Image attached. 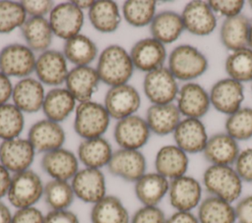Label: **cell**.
<instances>
[{"label": "cell", "mask_w": 252, "mask_h": 223, "mask_svg": "<svg viewBox=\"0 0 252 223\" xmlns=\"http://www.w3.org/2000/svg\"><path fill=\"white\" fill-rule=\"evenodd\" d=\"M188 167V154L175 144L163 145L156 154V172L169 181L186 175Z\"/></svg>", "instance_id": "cell-26"}, {"label": "cell", "mask_w": 252, "mask_h": 223, "mask_svg": "<svg viewBox=\"0 0 252 223\" xmlns=\"http://www.w3.org/2000/svg\"><path fill=\"white\" fill-rule=\"evenodd\" d=\"M184 30L181 15L170 10L157 13L150 25L152 37L164 45L176 41Z\"/></svg>", "instance_id": "cell-31"}, {"label": "cell", "mask_w": 252, "mask_h": 223, "mask_svg": "<svg viewBox=\"0 0 252 223\" xmlns=\"http://www.w3.org/2000/svg\"><path fill=\"white\" fill-rule=\"evenodd\" d=\"M180 15L185 30L197 36L211 34L218 25L217 16L207 1H190Z\"/></svg>", "instance_id": "cell-17"}, {"label": "cell", "mask_w": 252, "mask_h": 223, "mask_svg": "<svg viewBox=\"0 0 252 223\" xmlns=\"http://www.w3.org/2000/svg\"><path fill=\"white\" fill-rule=\"evenodd\" d=\"M203 185L194 177L184 175L169 181L168 200L175 211H192L202 201Z\"/></svg>", "instance_id": "cell-10"}, {"label": "cell", "mask_w": 252, "mask_h": 223, "mask_svg": "<svg viewBox=\"0 0 252 223\" xmlns=\"http://www.w3.org/2000/svg\"><path fill=\"white\" fill-rule=\"evenodd\" d=\"M27 19L28 16L21 2L0 1V33H10L21 28Z\"/></svg>", "instance_id": "cell-43"}, {"label": "cell", "mask_w": 252, "mask_h": 223, "mask_svg": "<svg viewBox=\"0 0 252 223\" xmlns=\"http://www.w3.org/2000/svg\"><path fill=\"white\" fill-rule=\"evenodd\" d=\"M143 90L152 104H168L176 100L179 86L167 67H161L145 75Z\"/></svg>", "instance_id": "cell-6"}, {"label": "cell", "mask_w": 252, "mask_h": 223, "mask_svg": "<svg viewBox=\"0 0 252 223\" xmlns=\"http://www.w3.org/2000/svg\"><path fill=\"white\" fill-rule=\"evenodd\" d=\"M110 119L103 104L93 100L81 102L75 109L74 130L83 139L99 138L107 131Z\"/></svg>", "instance_id": "cell-4"}, {"label": "cell", "mask_w": 252, "mask_h": 223, "mask_svg": "<svg viewBox=\"0 0 252 223\" xmlns=\"http://www.w3.org/2000/svg\"><path fill=\"white\" fill-rule=\"evenodd\" d=\"M106 167L111 175L135 183L147 173V159L140 150L119 148L113 151Z\"/></svg>", "instance_id": "cell-11"}, {"label": "cell", "mask_w": 252, "mask_h": 223, "mask_svg": "<svg viewBox=\"0 0 252 223\" xmlns=\"http://www.w3.org/2000/svg\"><path fill=\"white\" fill-rule=\"evenodd\" d=\"M199 223H236L233 203L221 198L208 195L197 207Z\"/></svg>", "instance_id": "cell-36"}, {"label": "cell", "mask_w": 252, "mask_h": 223, "mask_svg": "<svg viewBox=\"0 0 252 223\" xmlns=\"http://www.w3.org/2000/svg\"><path fill=\"white\" fill-rule=\"evenodd\" d=\"M88 18L94 29L103 33L115 31L121 22V13L116 2L97 0L88 11Z\"/></svg>", "instance_id": "cell-34"}, {"label": "cell", "mask_w": 252, "mask_h": 223, "mask_svg": "<svg viewBox=\"0 0 252 223\" xmlns=\"http://www.w3.org/2000/svg\"><path fill=\"white\" fill-rule=\"evenodd\" d=\"M248 4H249V6H250V8L252 9V0H249L248 1Z\"/></svg>", "instance_id": "cell-57"}, {"label": "cell", "mask_w": 252, "mask_h": 223, "mask_svg": "<svg viewBox=\"0 0 252 223\" xmlns=\"http://www.w3.org/2000/svg\"><path fill=\"white\" fill-rule=\"evenodd\" d=\"M14 84L11 78L0 72V105L6 104L12 98Z\"/></svg>", "instance_id": "cell-51"}, {"label": "cell", "mask_w": 252, "mask_h": 223, "mask_svg": "<svg viewBox=\"0 0 252 223\" xmlns=\"http://www.w3.org/2000/svg\"><path fill=\"white\" fill-rule=\"evenodd\" d=\"M234 208L236 223H252V195L239 198Z\"/></svg>", "instance_id": "cell-49"}, {"label": "cell", "mask_w": 252, "mask_h": 223, "mask_svg": "<svg viewBox=\"0 0 252 223\" xmlns=\"http://www.w3.org/2000/svg\"><path fill=\"white\" fill-rule=\"evenodd\" d=\"M90 219L92 223H130L131 216L119 197L106 195L93 204Z\"/></svg>", "instance_id": "cell-35"}, {"label": "cell", "mask_w": 252, "mask_h": 223, "mask_svg": "<svg viewBox=\"0 0 252 223\" xmlns=\"http://www.w3.org/2000/svg\"><path fill=\"white\" fill-rule=\"evenodd\" d=\"M151 131L145 120L136 114L118 120L113 137L120 148L140 150L150 139Z\"/></svg>", "instance_id": "cell-16"}, {"label": "cell", "mask_w": 252, "mask_h": 223, "mask_svg": "<svg viewBox=\"0 0 252 223\" xmlns=\"http://www.w3.org/2000/svg\"><path fill=\"white\" fill-rule=\"evenodd\" d=\"M208 67L205 54L191 44L174 47L167 57V68L177 81L192 82L204 75Z\"/></svg>", "instance_id": "cell-3"}, {"label": "cell", "mask_w": 252, "mask_h": 223, "mask_svg": "<svg viewBox=\"0 0 252 223\" xmlns=\"http://www.w3.org/2000/svg\"><path fill=\"white\" fill-rule=\"evenodd\" d=\"M165 223H199V220L192 211H175L166 217Z\"/></svg>", "instance_id": "cell-52"}, {"label": "cell", "mask_w": 252, "mask_h": 223, "mask_svg": "<svg viewBox=\"0 0 252 223\" xmlns=\"http://www.w3.org/2000/svg\"><path fill=\"white\" fill-rule=\"evenodd\" d=\"M100 83L95 68L78 66L69 70L65 81V87L70 91L78 103L90 101L97 90Z\"/></svg>", "instance_id": "cell-23"}, {"label": "cell", "mask_w": 252, "mask_h": 223, "mask_svg": "<svg viewBox=\"0 0 252 223\" xmlns=\"http://www.w3.org/2000/svg\"><path fill=\"white\" fill-rule=\"evenodd\" d=\"M250 20L243 14L225 18L220 28L221 44L229 51L248 47Z\"/></svg>", "instance_id": "cell-32"}, {"label": "cell", "mask_w": 252, "mask_h": 223, "mask_svg": "<svg viewBox=\"0 0 252 223\" xmlns=\"http://www.w3.org/2000/svg\"><path fill=\"white\" fill-rule=\"evenodd\" d=\"M77 104V100L66 87L57 86L46 92L41 110L46 119L60 123L75 111Z\"/></svg>", "instance_id": "cell-30"}, {"label": "cell", "mask_w": 252, "mask_h": 223, "mask_svg": "<svg viewBox=\"0 0 252 223\" xmlns=\"http://www.w3.org/2000/svg\"><path fill=\"white\" fill-rule=\"evenodd\" d=\"M174 144L187 154L203 152L209 136L201 119L183 118L173 132Z\"/></svg>", "instance_id": "cell-20"}, {"label": "cell", "mask_w": 252, "mask_h": 223, "mask_svg": "<svg viewBox=\"0 0 252 223\" xmlns=\"http://www.w3.org/2000/svg\"><path fill=\"white\" fill-rule=\"evenodd\" d=\"M25 127L24 113L13 103L0 105V139L2 140L20 138Z\"/></svg>", "instance_id": "cell-41"}, {"label": "cell", "mask_w": 252, "mask_h": 223, "mask_svg": "<svg viewBox=\"0 0 252 223\" xmlns=\"http://www.w3.org/2000/svg\"><path fill=\"white\" fill-rule=\"evenodd\" d=\"M248 47L252 49V20H250L249 26V33H248Z\"/></svg>", "instance_id": "cell-56"}, {"label": "cell", "mask_w": 252, "mask_h": 223, "mask_svg": "<svg viewBox=\"0 0 252 223\" xmlns=\"http://www.w3.org/2000/svg\"><path fill=\"white\" fill-rule=\"evenodd\" d=\"M44 214L35 206L16 209L12 223H43Z\"/></svg>", "instance_id": "cell-48"}, {"label": "cell", "mask_w": 252, "mask_h": 223, "mask_svg": "<svg viewBox=\"0 0 252 223\" xmlns=\"http://www.w3.org/2000/svg\"><path fill=\"white\" fill-rule=\"evenodd\" d=\"M65 139V131L60 123L46 118L35 122L28 133V139L35 151L42 153L62 147Z\"/></svg>", "instance_id": "cell-22"}, {"label": "cell", "mask_w": 252, "mask_h": 223, "mask_svg": "<svg viewBox=\"0 0 252 223\" xmlns=\"http://www.w3.org/2000/svg\"><path fill=\"white\" fill-rule=\"evenodd\" d=\"M43 223H80L76 213L69 209L49 210L44 214Z\"/></svg>", "instance_id": "cell-50"}, {"label": "cell", "mask_w": 252, "mask_h": 223, "mask_svg": "<svg viewBox=\"0 0 252 223\" xmlns=\"http://www.w3.org/2000/svg\"><path fill=\"white\" fill-rule=\"evenodd\" d=\"M35 149L28 139L17 138L0 143V164L12 175L31 169Z\"/></svg>", "instance_id": "cell-12"}, {"label": "cell", "mask_w": 252, "mask_h": 223, "mask_svg": "<svg viewBox=\"0 0 252 223\" xmlns=\"http://www.w3.org/2000/svg\"><path fill=\"white\" fill-rule=\"evenodd\" d=\"M169 180L155 172L144 174L134 183V193L137 199L146 206H158L167 195Z\"/></svg>", "instance_id": "cell-27"}, {"label": "cell", "mask_w": 252, "mask_h": 223, "mask_svg": "<svg viewBox=\"0 0 252 223\" xmlns=\"http://www.w3.org/2000/svg\"><path fill=\"white\" fill-rule=\"evenodd\" d=\"M228 78L241 84L252 82V49L249 47L232 51L224 62Z\"/></svg>", "instance_id": "cell-39"}, {"label": "cell", "mask_w": 252, "mask_h": 223, "mask_svg": "<svg viewBox=\"0 0 252 223\" xmlns=\"http://www.w3.org/2000/svg\"><path fill=\"white\" fill-rule=\"evenodd\" d=\"M233 167L243 182L252 183V147L240 150Z\"/></svg>", "instance_id": "cell-46"}, {"label": "cell", "mask_w": 252, "mask_h": 223, "mask_svg": "<svg viewBox=\"0 0 252 223\" xmlns=\"http://www.w3.org/2000/svg\"><path fill=\"white\" fill-rule=\"evenodd\" d=\"M129 53L134 68L146 74L163 67L167 58L165 45L152 36L135 42Z\"/></svg>", "instance_id": "cell-19"}, {"label": "cell", "mask_w": 252, "mask_h": 223, "mask_svg": "<svg viewBox=\"0 0 252 223\" xmlns=\"http://www.w3.org/2000/svg\"><path fill=\"white\" fill-rule=\"evenodd\" d=\"M157 14L154 0H127L122 5V17L132 27L150 26Z\"/></svg>", "instance_id": "cell-38"}, {"label": "cell", "mask_w": 252, "mask_h": 223, "mask_svg": "<svg viewBox=\"0 0 252 223\" xmlns=\"http://www.w3.org/2000/svg\"><path fill=\"white\" fill-rule=\"evenodd\" d=\"M11 180L12 174L3 165L0 164V200L4 196H7Z\"/></svg>", "instance_id": "cell-53"}, {"label": "cell", "mask_w": 252, "mask_h": 223, "mask_svg": "<svg viewBox=\"0 0 252 223\" xmlns=\"http://www.w3.org/2000/svg\"><path fill=\"white\" fill-rule=\"evenodd\" d=\"M166 217L158 206L142 205L131 216L130 223H165Z\"/></svg>", "instance_id": "cell-45"}, {"label": "cell", "mask_w": 252, "mask_h": 223, "mask_svg": "<svg viewBox=\"0 0 252 223\" xmlns=\"http://www.w3.org/2000/svg\"><path fill=\"white\" fill-rule=\"evenodd\" d=\"M239 152L237 140L226 133H217L209 137L202 153L210 165L233 166Z\"/></svg>", "instance_id": "cell-25"}, {"label": "cell", "mask_w": 252, "mask_h": 223, "mask_svg": "<svg viewBox=\"0 0 252 223\" xmlns=\"http://www.w3.org/2000/svg\"><path fill=\"white\" fill-rule=\"evenodd\" d=\"M13 213L9 206L0 200V223H12Z\"/></svg>", "instance_id": "cell-54"}, {"label": "cell", "mask_w": 252, "mask_h": 223, "mask_svg": "<svg viewBox=\"0 0 252 223\" xmlns=\"http://www.w3.org/2000/svg\"><path fill=\"white\" fill-rule=\"evenodd\" d=\"M176 106L184 118H203L211 107L210 94L195 82L185 83L179 87Z\"/></svg>", "instance_id": "cell-18"}, {"label": "cell", "mask_w": 252, "mask_h": 223, "mask_svg": "<svg viewBox=\"0 0 252 223\" xmlns=\"http://www.w3.org/2000/svg\"><path fill=\"white\" fill-rule=\"evenodd\" d=\"M75 197L94 204L106 195V181L101 169L84 167L70 181Z\"/></svg>", "instance_id": "cell-13"}, {"label": "cell", "mask_w": 252, "mask_h": 223, "mask_svg": "<svg viewBox=\"0 0 252 223\" xmlns=\"http://www.w3.org/2000/svg\"><path fill=\"white\" fill-rule=\"evenodd\" d=\"M78 8H80L82 11L84 10H90V8L94 4V0H74L72 1Z\"/></svg>", "instance_id": "cell-55"}, {"label": "cell", "mask_w": 252, "mask_h": 223, "mask_svg": "<svg viewBox=\"0 0 252 223\" xmlns=\"http://www.w3.org/2000/svg\"><path fill=\"white\" fill-rule=\"evenodd\" d=\"M40 166L51 179L69 182L80 170L77 155L64 147L43 153Z\"/></svg>", "instance_id": "cell-21"}, {"label": "cell", "mask_w": 252, "mask_h": 223, "mask_svg": "<svg viewBox=\"0 0 252 223\" xmlns=\"http://www.w3.org/2000/svg\"><path fill=\"white\" fill-rule=\"evenodd\" d=\"M134 69L130 53L118 44L106 46L99 53L95 67L100 82L109 87L128 84Z\"/></svg>", "instance_id": "cell-1"}, {"label": "cell", "mask_w": 252, "mask_h": 223, "mask_svg": "<svg viewBox=\"0 0 252 223\" xmlns=\"http://www.w3.org/2000/svg\"><path fill=\"white\" fill-rule=\"evenodd\" d=\"M26 45L33 52H43L49 49L53 40V31L45 17H28L21 28Z\"/></svg>", "instance_id": "cell-33"}, {"label": "cell", "mask_w": 252, "mask_h": 223, "mask_svg": "<svg viewBox=\"0 0 252 223\" xmlns=\"http://www.w3.org/2000/svg\"><path fill=\"white\" fill-rule=\"evenodd\" d=\"M225 133L237 141L252 139V108L241 107L227 116L224 123Z\"/></svg>", "instance_id": "cell-42"}, {"label": "cell", "mask_w": 252, "mask_h": 223, "mask_svg": "<svg viewBox=\"0 0 252 223\" xmlns=\"http://www.w3.org/2000/svg\"><path fill=\"white\" fill-rule=\"evenodd\" d=\"M48 21L53 34L67 40L80 34L85 23V15L84 11L72 1H68L54 5L48 15Z\"/></svg>", "instance_id": "cell-8"}, {"label": "cell", "mask_w": 252, "mask_h": 223, "mask_svg": "<svg viewBox=\"0 0 252 223\" xmlns=\"http://www.w3.org/2000/svg\"><path fill=\"white\" fill-rule=\"evenodd\" d=\"M34 73L36 79L43 85L57 87L65 84L69 73L68 61L63 52L48 49L36 57Z\"/></svg>", "instance_id": "cell-15"}, {"label": "cell", "mask_w": 252, "mask_h": 223, "mask_svg": "<svg viewBox=\"0 0 252 223\" xmlns=\"http://www.w3.org/2000/svg\"><path fill=\"white\" fill-rule=\"evenodd\" d=\"M103 105L110 118L121 120L134 115L141 106L139 91L131 84L110 86L104 95Z\"/></svg>", "instance_id": "cell-9"}, {"label": "cell", "mask_w": 252, "mask_h": 223, "mask_svg": "<svg viewBox=\"0 0 252 223\" xmlns=\"http://www.w3.org/2000/svg\"><path fill=\"white\" fill-rule=\"evenodd\" d=\"M28 17H45L54 7L50 0H23L20 1Z\"/></svg>", "instance_id": "cell-47"}, {"label": "cell", "mask_w": 252, "mask_h": 223, "mask_svg": "<svg viewBox=\"0 0 252 223\" xmlns=\"http://www.w3.org/2000/svg\"><path fill=\"white\" fill-rule=\"evenodd\" d=\"M207 2L216 15L223 16L224 19L241 14L245 5L243 0H209Z\"/></svg>", "instance_id": "cell-44"}, {"label": "cell", "mask_w": 252, "mask_h": 223, "mask_svg": "<svg viewBox=\"0 0 252 223\" xmlns=\"http://www.w3.org/2000/svg\"><path fill=\"white\" fill-rule=\"evenodd\" d=\"M45 94L44 85L37 79L27 77L14 84L12 103L23 113H35L42 108Z\"/></svg>", "instance_id": "cell-24"}, {"label": "cell", "mask_w": 252, "mask_h": 223, "mask_svg": "<svg viewBox=\"0 0 252 223\" xmlns=\"http://www.w3.org/2000/svg\"><path fill=\"white\" fill-rule=\"evenodd\" d=\"M43 198L50 210H61L70 207L75 195L69 181L51 179L44 184Z\"/></svg>", "instance_id": "cell-40"}, {"label": "cell", "mask_w": 252, "mask_h": 223, "mask_svg": "<svg viewBox=\"0 0 252 223\" xmlns=\"http://www.w3.org/2000/svg\"><path fill=\"white\" fill-rule=\"evenodd\" d=\"M251 90H252V84H251Z\"/></svg>", "instance_id": "cell-58"}, {"label": "cell", "mask_w": 252, "mask_h": 223, "mask_svg": "<svg viewBox=\"0 0 252 223\" xmlns=\"http://www.w3.org/2000/svg\"><path fill=\"white\" fill-rule=\"evenodd\" d=\"M113 150L110 142L103 137L82 139L78 146L77 157L84 167L101 169L110 161Z\"/></svg>", "instance_id": "cell-29"}, {"label": "cell", "mask_w": 252, "mask_h": 223, "mask_svg": "<svg viewBox=\"0 0 252 223\" xmlns=\"http://www.w3.org/2000/svg\"><path fill=\"white\" fill-rule=\"evenodd\" d=\"M202 185L209 194L233 203L242 194L243 181L233 166L210 165L203 173Z\"/></svg>", "instance_id": "cell-2"}, {"label": "cell", "mask_w": 252, "mask_h": 223, "mask_svg": "<svg viewBox=\"0 0 252 223\" xmlns=\"http://www.w3.org/2000/svg\"><path fill=\"white\" fill-rule=\"evenodd\" d=\"M62 52L75 67L90 66L97 56V47L89 36L80 33L65 40Z\"/></svg>", "instance_id": "cell-37"}, {"label": "cell", "mask_w": 252, "mask_h": 223, "mask_svg": "<svg viewBox=\"0 0 252 223\" xmlns=\"http://www.w3.org/2000/svg\"><path fill=\"white\" fill-rule=\"evenodd\" d=\"M209 94L211 106L227 116L242 107L245 97L243 84L228 77L216 82Z\"/></svg>", "instance_id": "cell-14"}, {"label": "cell", "mask_w": 252, "mask_h": 223, "mask_svg": "<svg viewBox=\"0 0 252 223\" xmlns=\"http://www.w3.org/2000/svg\"><path fill=\"white\" fill-rule=\"evenodd\" d=\"M145 120L151 133L166 136L173 134L181 121V114L174 103L152 104L147 109Z\"/></svg>", "instance_id": "cell-28"}, {"label": "cell", "mask_w": 252, "mask_h": 223, "mask_svg": "<svg viewBox=\"0 0 252 223\" xmlns=\"http://www.w3.org/2000/svg\"><path fill=\"white\" fill-rule=\"evenodd\" d=\"M36 57L26 44L10 43L0 50V72L9 78L24 79L34 72Z\"/></svg>", "instance_id": "cell-7"}, {"label": "cell", "mask_w": 252, "mask_h": 223, "mask_svg": "<svg viewBox=\"0 0 252 223\" xmlns=\"http://www.w3.org/2000/svg\"><path fill=\"white\" fill-rule=\"evenodd\" d=\"M44 185L40 176L32 169L12 175L7 198L16 209L34 206L43 197Z\"/></svg>", "instance_id": "cell-5"}]
</instances>
